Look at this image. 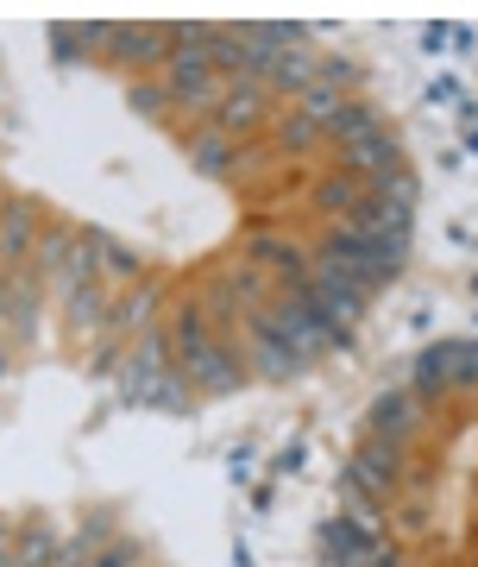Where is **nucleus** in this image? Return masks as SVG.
Masks as SVG:
<instances>
[{
    "label": "nucleus",
    "mask_w": 478,
    "mask_h": 567,
    "mask_svg": "<svg viewBox=\"0 0 478 567\" xmlns=\"http://www.w3.org/2000/svg\"><path fill=\"white\" fill-rule=\"evenodd\" d=\"M246 316H259L271 334H278L290 353H302V360H315V353H328V347H353V328H328L315 316V309L302 303V297H278V303H264V309H246Z\"/></svg>",
    "instance_id": "nucleus-1"
},
{
    "label": "nucleus",
    "mask_w": 478,
    "mask_h": 567,
    "mask_svg": "<svg viewBox=\"0 0 478 567\" xmlns=\"http://www.w3.org/2000/svg\"><path fill=\"white\" fill-rule=\"evenodd\" d=\"M164 89H170V107L215 114L220 95H227V76L215 70L208 51H170V63H164Z\"/></svg>",
    "instance_id": "nucleus-2"
},
{
    "label": "nucleus",
    "mask_w": 478,
    "mask_h": 567,
    "mask_svg": "<svg viewBox=\"0 0 478 567\" xmlns=\"http://www.w3.org/2000/svg\"><path fill=\"white\" fill-rule=\"evenodd\" d=\"M183 379H189V391H201V398H227V391H239L246 385V360H239L227 341H208V347H196L189 360L177 365Z\"/></svg>",
    "instance_id": "nucleus-3"
},
{
    "label": "nucleus",
    "mask_w": 478,
    "mask_h": 567,
    "mask_svg": "<svg viewBox=\"0 0 478 567\" xmlns=\"http://www.w3.org/2000/svg\"><path fill=\"white\" fill-rule=\"evenodd\" d=\"M403 466H409V447H403V442L365 435V442H358V454H353V480L384 505V498H391V492L403 486Z\"/></svg>",
    "instance_id": "nucleus-4"
},
{
    "label": "nucleus",
    "mask_w": 478,
    "mask_h": 567,
    "mask_svg": "<svg viewBox=\"0 0 478 567\" xmlns=\"http://www.w3.org/2000/svg\"><path fill=\"white\" fill-rule=\"evenodd\" d=\"M340 171H353L365 189L372 183H384V177H397L403 171V145H397V133L384 126V133H372V140H353V145H340Z\"/></svg>",
    "instance_id": "nucleus-5"
},
{
    "label": "nucleus",
    "mask_w": 478,
    "mask_h": 567,
    "mask_svg": "<svg viewBox=\"0 0 478 567\" xmlns=\"http://www.w3.org/2000/svg\"><path fill=\"white\" fill-rule=\"evenodd\" d=\"M114 63L126 70H152V63H170V25L139 20V25H114Z\"/></svg>",
    "instance_id": "nucleus-6"
},
{
    "label": "nucleus",
    "mask_w": 478,
    "mask_h": 567,
    "mask_svg": "<svg viewBox=\"0 0 478 567\" xmlns=\"http://www.w3.org/2000/svg\"><path fill=\"white\" fill-rule=\"evenodd\" d=\"M246 365H259V379L283 385V379H297L309 360H302V353H290V347H283L278 334L259 322V316H246Z\"/></svg>",
    "instance_id": "nucleus-7"
},
{
    "label": "nucleus",
    "mask_w": 478,
    "mask_h": 567,
    "mask_svg": "<svg viewBox=\"0 0 478 567\" xmlns=\"http://www.w3.org/2000/svg\"><path fill=\"white\" fill-rule=\"evenodd\" d=\"M264 102H271V89H246V82H227V95L215 107V133L227 140H252L264 121Z\"/></svg>",
    "instance_id": "nucleus-8"
},
{
    "label": "nucleus",
    "mask_w": 478,
    "mask_h": 567,
    "mask_svg": "<svg viewBox=\"0 0 478 567\" xmlns=\"http://www.w3.org/2000/svg\"><path fill=\"white\" fill-rule=\"evenodd\" d=\"M164 372H177V360H170V341H164L158 328H145L139 341H133V360H126V398L139 404V398L158 385Z\"/></svg>",
    "instance_id": "nucleus-9"
},
{
    "label": "nucleus",
    "mask_w": 478,
    "mask_h": 567,
    "mask_svg": "<svg viewBox=\"0 0 478 567\" xmlns=\"http://www.w3.org/2000/svg\"><path fill=\"white\" fill-rule=\"evenodd\" d=\"M416 429H422V398L416 391H378V404H372V435L409 447Z\"/></svg>",
    "instance_id": "nucleus-10"
},
{
    "label": "nucleus",
    "mask_w": 478,
    "mask_h": 567,
    "mask_svg": "<svg viewBox=\"0 0 478 567\" xmlns=\"http://www.w3.org/2000/svg\"><path fill=\"white\" fill-rule=\"evenodd\" d=\"M321 548H328V567H365V555L378 548V536H372L365 517H334V524L321 529Z\"/></svg>",
    "instance_id": "nucleus-11"
},
{
    "label": "nucleus",
    "mask_w": 478,
    "mask_h": 567,
    "mask_svg": "<svg viewBox=\"0 0 478 567\" xmlns=\"http://www.w3.org/2000/svg\"><path fill=\"white\" fill-rule=\"evenodd\" d=\"M101 252H107V234H101V227H89V234H76V246H70V259H63V271L51 284H58L63 297H70V290H82V284H95V259Z\"/></svg>",
    "instance_id": "nucleus-12"
},
{
    "label": "nucleus",
    "mask_w": 478,
    "mask_h": 567,
    "mask_svg": "<svg viewBox=\"0 0 478 567\" xmlns=\"http://www.w3.org/2000/svg\"><path fill=\"white\" fill-rule=\"evenodd\" d=\"M365 196H372V189H365L353 171H328V177L315 183V215H340V221H346Z\"/></svg>",
    "instance_id": "nucleus-13"
},
{
    "label": "nucleus",
    "mask_w": 478,
    "mask_h": 567,
    "mask_svg": "<svg viewBox=\"0 0 478 567\" xmlns=\"http://www.w3.org/2000/svg\"><path fill=\"white\" fill-rule=\"evenodd\" d=\"M372 133H384V114L372 102H340L334 121H328V140L353 145V140H372Z\"/></svg>",
    "instance_id": "nucleus-14"
},
{
    "label": "nucleus",
    "mask_w": 478,
    "mask_h": 567,
    "mask_svg": "<svg viewBox=\"0 0 478 567\" xmlns=\"http://www.w3.org/2000/svg\"><path fill=\"white\" fill-rule=\"evenodd\" d=\"M315 76H321V58H309V44H290V51H278V63H271V82H264V89H290V95H302Z\"/></svg>",
    "instance_id": "nucleus-15"
},
{
    "label": "nucleus",
    "mask_w": 478,
    "mask_h": 567,
    "mask_svg": "<svg viewBox=\"0 0 478 567\" xmlns=\"http://www.w3.org/2000/svg\"><path fill=\"white\" fill-rule=\"evenodd\" d=\"M189 164H196L201 177H227V171H233V140L215 133V126L189 133Z\"/></svg>",
    "instance_id": "nucleus-16"
},
{
    "label": "nucleus",
    "mask_w": 478,
    "mask_h": 567,
    "mask_svg": "<svg viewBox=\"0 0 478 567\" xmlns=\"http://www.w3.org/2000/svg\"><path fill=\"white\" fill-rule=\"evenodd\" d=\"M32 227H39V208L13 196V203L0 208V259H20L25 246H32Z\"/></svg>",
    "instance_id": "nucleus-17"
},
{
    "label": "nucleus",
    "mask_w": 478,
    "mask_h": 567,
    "mask_svg": "<svg viewBox=\"0 0 478 567\" xmlns=\"http://www.w3.org/2000/svg\"><path fill=\"white\" fill-rule=\"evenodd\" d=\"M63 303H70V334H76V341L107 322V290H101V284H82V290H70Z\"/></svg>",
    "instance_id": "nucleus-18"
},
{
    "label": "nucleus",
    "mask_w": 478,
    "mask_h": 567,
    "mask_svg": "<svg viewBox=\"0 0 478 567\" xmlns=\"http://www.w3.org/2000/svg\"><path fill=\"white\" fill-rule=\"evenodd\" d=\"M13 561L20 567H58V536H51V524H25L20 536H13Z\"/></svg>",
    "instance_id": "nucleus-19"
},
{
    "label": "nucleus",
    "mask_w": 478,
    "mask_h": 567,
    "mask_svg": "<svg viewBox=\"0 0 478 567\" xmlns=\"http://www.w3.org/2000/svg\"><path fill=\"white\" fill-rule=\"evenodd\" d=\"M409 379H416V398H422V404H435L440 391H447V341L428 347V353L416 360V372H409Z\"/></svg>",
    "instance_id": "nucleus-20"
},
{
    "label": "nucleus",
    "mask_w": 478,
    "mask_h": 567,
    "mask_svg": "<svg viewBox=\"0 0 478 567\" xmlns=\"http://www.w3.org/2000/svg\"><path fill=\"white\" fill-rule=\"evenodd\" d=\"M152 309H158V290L145 284V290H133V297L114 309V328H119V334H133V328L145 334V328H152Z\"/></svg>",
    "instance_id": "nucleus-21"
},
{
    "label": "nucleus",
    "mask_w": 478,
    "mask_h": 567,
    "mask_svg": "<svg viewBox=\"0 0 478 567\" xmlns=\"http://www.w3.org/2000/svg\"><path fill=\"white\" fill-rule=\"evenodd\" d=\"M478 385V341H447V391Z\"/></svg>",
    "instance_id": "nucleus-22"
},
{
    "label": "nucleus",
    "mask_w": 478,
    "mask_h": 567,
    "mask_svg": "<svg viewBox=\"0 0 478 567\" xmlns=\"http://www.w3.org/2000/svg\"><path fill=\"white\" fill-rule=\"evenodd\" d=\"M321 133H328L321 121H309V114H297V107H290V114H283V126H278V145H283V152H309Z\"/></svg>",
    "instance_id": "nucleus-23"
},
{
    "label": "nucleus",
    "mask_w": 478,
    "mask_h": 567,
    "mask_svg": "<svg viewBox=\"0 0 478 567\" xmlns=\"http://www.w3.org/2000/svg\"><path fill=\"white\" fill-rule=\"evenodd\" d=\"M139 404L145 410H189V379H183V372H164V379L145 391Z\"/></svg>",
    "instance_id": "nucleus-24"
},
{
    "label": "nucleus",
    "mask_w": 478,
    "mask_h": 567,
    "mask_svg": "<svg viewBox=\"0 0 478 567\" xmlns=\"http://www.w3.org/2000/svg\"><path fill=\"white\" fill-rule=\"evenodd\" d=\"M126 102H133V114H152V121H158L164 107H170V89H164V82H133Z\"/></svg>",
    "instance_id": "nucleus-25"
},
{
    "label": "nucleus",
    "mask_w": 478,
    "mask_h": 567,
    "mask_svg": "<svg viewBox=\"0 0 478 567\" xmlns=\"http://www.w3.org/2000/svg\"><path fill=\"white\" fill-rule=\"evenodd\" d=\"M76 543L89 548V555H101L107 543H119V536H114V517H107V511H95V517L82 524V536H76Z\"/></svg>",
    "instance_id": "nucleus-26"
},
{
    "label": "nucleus",
    "mask_w": 478,
    "mask_h": 567,
    "mask_svg": "<svg viewBox=\"0 0 478 567\" xmlns=\"http://www.w3.org/2000/svg\"><path fill=\"white\" fill-rule=\"evenodd\" d=\"M70 246H76V234H44V240H39V265L51 271V278L63 271V259H70Z\"/></svg>",
    "instance_id": "nucleus-27"
},
{
    "label": "nucleus",
    "mask_w": 478,
    "mask_h": 567,
    "mask_svg": "<svg viewBox=\"0 0 478 567\" xmlns=\"http://www.w3.org/2000/svg\"><path fill=\"white\" fill-rule=\"evenodd\" d=\"M89 567H139V543H107L101 555H89Z\"/></svg>",
    "instance_id": "nucleus-28"
},
{
    "label": "nucleus",
    "mask_w": 478,
    "mask_h": 567,
    "mask_svg": "<svg viewBox=\"0 0 478 567\" xmlns=\"http://www.w3.org/2000/svg\"><path fill=\"white\" fill-rule=\"evenodd\" d=\"M101 259H107V271H114V278H139V252H133V246L107 240V252H101Z\"/></svg>",
    "instance_id": "nucleus-29"
},
{
    "label": "nucleus",
    "mask_w": 478,
    "mask_h": 567,
    "mask_svg": "<svg viewBox=\"0 0 478 567\" xmlns=\"http://www.w3.org/2000/svg\"><path fill=\"white\" fill-rule=\"evenodd\" d=\"M321 82H328V89H353V82H358V63L328 58V63H321Z\"/></svg>",
    "instance_id": "nucleus-30"
},
{
    "label": "nucleus",
    "mask_w": 478,
    "mask_h": 567,
    "mask_svg": "<svg viewBox=\"0 0 478 567\" xmlns=\"http://www.w3.org/2000/svg\"><path fill=\"white\" fill-rule=\"evenodd\" d=\"M51 44H58V63H76V51H89V44H82V25H58Z\"/></svg>",
    "instance_id": "nucleus-31"
},
{
    "label": "nucleus",
    "mask_w": 478,
    "mask_h": 567,
    "mask_svg": "<svg viewBox=\"0 0 478 567\" xmlns=\"http://www.w3.org/2000/svg\"><path fill=\"white\" fill-rule=\"evenodd\" d=\"M302 461H309V447H302V442H290V447L278 454V461H271V473H278V480H290V473H302Z\"/></svg>",
    "instance_id": "nucleus-32"
},
{
    "label": "nucleus",
    "mask_w": 478,
    "mask_h": 567,
    "mask_svg": "<svg viewBox=\"0 0 478 567\" xmlns=\"http://www.w3.org/2000/svg\"><path fill=\"white\" fill-rule=\"evenodd\" d=\"M447 44H454V25H422V51H428V58H440Z\"/></svg>",
    "instance_id": "nucleus-33"
},
{
    "label": "nucleus",
    "mask_w": 478,
    "mask_h": 567,
    "mask_svg": "<svg viewBox=\"0 0 478 567\" xmlns=\"http://www.w3.org/2000/svg\"><path fill=\"white\" fill-rule=\"evenodd\" d=\"M428 102H435V107H454V102H459V82H454V76H435V82H428Z\"/></svg>",
    "instance_id": "nucleus-34"
},
{
    "label": "nucleus",
    "mask_w": 478,
    "mask_h": 567,
    "mask_svg": "<svg viewBox=\"0 0 478 567\" xmlns=\"http://www.w3.org/2000/svg\"><path fill=\"white\" fill-rule=\"evenodd\" d=\"M365 567H403V548L397 543H378L372 555H365Z\"/></svg>",
    "instance_id": "nucleus-35"
},
{
    "label": "nucleus",
    "mask_w": 478,
    "mask_h": 567,
    "mask_svg": "<svg viewBox=\"0 0 478 567\" xmlns=\"http://www.w3.org/2000/svg\"><path fill=\"white\" fill-rule=\"evenodd\" d=\"M246 473H252V447H233V480L246 486Z\"/></svg>",
    "instance_id": "nucleus-36"
},
{
    "label": "nucleus",
    "mask_w": 478,
    "mask_h": 567,
    "mask_svg": "<svg viewBox=\"0 0 478 567\" xmlns=\"http://www.w3.org/2000/svg\"><path fill=\"white\" fill-rule=\"evenodd\" d=\"M233 567H252V548L246 543H233Z\"/></svg>",
    "instance_id": "nucleus-37"
},
{
    "label": "nucleus",
    "mask_w": 478,
    "mask_h": 567,
    "mask_svg": "<svg viewBox=\"0 0 478 567\" xmlns=\"http://www.w3.org/2000/svg\"><path fill=\"white\" fill-rule=\"evenodd\" d=\"M466 145H472V152H478V126H472V133H466Z\"/></svg>",
    "instance_id": "nucleus-38"
},
{
    "label": "nucleus",
    "mask_w": 478,
    "mask_h": 567,
    "mask_svg": "<svg viewBox=\"0 0 478 567\" xmlns=\"http://www.w3.org/2000/svg\"><path fill=\"white\" fill-rule=\"evenodd\" d=\"M0 316H7V284H0Z\"/></svg>",
    "instance_id": "nucleus-39"
},
{
    "label": "nucleus",
    "mask_w": 478,
    "mask_h": 567,
    "mask_svg": "<svg viewBox=\"0 0 478 567\" xmlns=\"http://www.w3.org/2000/svg\"><path fill=\"white\" fill-rule=\"evenodd\" d=\"M13 567H20V561H13Z\"/></svg>",
    "instance_id": "nucleus-40"
}]
</instances>
